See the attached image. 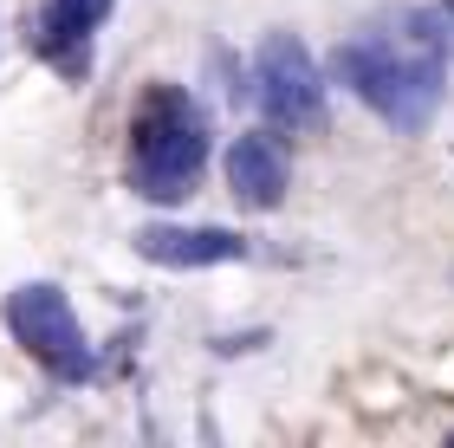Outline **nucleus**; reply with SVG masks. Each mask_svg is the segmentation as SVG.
<instances>
[{
    "instance_id": "nucleus-6",
    "label": "nucleus",
    "mask_w": 454,
    "mask_h": 448,
    "mask_svg": "<svg viewBox=\"0 0 454 448\" xmlns=\"http://www.w3.org/2000/svg\"><path fill=\"white\" fill-rule=\"evenodd\" d=\"M137 254L156 260V267L195 273V267L247 260V234H234V228H176V221H150V228H137Z\"/></svg>"
},
{
    "instance_id": "nucleus-1",
    "label": "nucleus",
    "mask_w": 454,
    "mask_h": 448,
    "mask_svg": "<svg viewBox=\"0 0 454 448\" xmlns=\"http://www.w3.org/2000/svg\"><path fill=\"white\" fill-rule=\"evenodd\" d=\"M332 72L389 130H403V137L428 130L442 111V91H448V13L396 7V13L370 20L338 46Z\"/></svg>"
},
{
    "instance_id": "nucleus-5",
    "label": "nucleus",
    "mask_w": 454,
    "mask_h": 448,
    "mask_svg": "<svg viewBox=\"0 0 454 448\" xmlns=\"http://www.w3.org/2000/svg\"><path fill=\"white\" fill-rule=\"evenodd\" d=\"M117 0H33L27 7V52L46 59L59 78L91 72V33L111 20Z\"/></svg>"
},
{
    "instance_id": "nucleus-2",
    "label": "nucleus",
    "mask_w": 454,
    "mask_h": 448,
    "mask_svg": "<svg viewBox=\"0 0 454 448\" xmlns=\"http://www.w3.org/2000/svg\"><path fill=\"white\" fill-rule=\"evenodd\" d=\"M208 169V111L182 85H150L130 117V189L143 201H189Z\"/></svg>"
},
{
    "instance_id": "nucleus-8",
    "label": "nucleus",
    "mask_w": 454,
    "mask_h": 448,
    "mask_svg": "<svg viewBox=\"0 0 454 448\" xmlns=\"http://www.w3.org/2000/svg\"><path fill=\"white\" fill-rule=\"evenodd\" d=\"M442 13H448V27H454V0H448V7H442Z\"/></svg>"
},
{
    "instance_id": "nucleus-4",
    "label": "nucleus",
    "mask_w": 454,
    "mask_h": 448,
    "mask_svg": "<svg viewBox=\"0 0 454 448\" xmlns=\"http://www.w3.org/2000/svg\"><path fill=\"white\" fill-rule=\"evenodd\" d=\"M254 98L273 130H318L325 124V78L293 33H266L254 52Z\"/></svg>"
},
{
    "instance_id": "nucleus-3",
    "label": "nucleus",
    "mask_w": 454,
    "mask_h": 448,
    "mask_svg": "<svg viewBox=\"0 0 454 448\" xmlns=\"http://www.w3.org/2000/svg\"><path fill=\"white\" fill-rule=\"evenodd\" d=\"M7 332H13L20 351H27L39 371H52L59 383H85L91 377L85 325H78L72 299L59 293L52 279H33V287H13L7 293Z\"/></svg>"
},
{
    "instance_id": "nucleus-7",
    "label": "nucleus",
    "mask_w": 454,
    "mask_h": 448,
    "mask_svg": "<svg viewBox=\"0 0 454 448\" xmlns=\"http://www.w3.org/2000/svg\"><path fill=\"white\" fill-rule=\"evenodd\" d=\"M286 182H293V169H286V150L279 137L266 130H247L227 144V195L240 201V208H279L286 201Z\"/></svg>"
}]
</instances>
